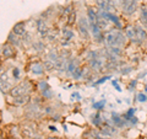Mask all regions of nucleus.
Instances as JSON below:
<instances>
[{"mask_svg": "<svg viewBox=\"0 0 147 139\" xmlns=\"http://www.w3.org/2000/svg\"><path fill=\"white\" fill-rule=\"evenodd\" d=\"M102 16H104L105 18H109V20L112 21L113 24H115L117 26L120 27V21H119V17L118 16L113 15V14H110V12H102Z\"/></svg>", "mask_w": 147, "mask_h": 139, "instance_id": "nucleus-1", "label": "nucleus"}, {"mask_svg": "<svg viewBox=\"0 0 147 139\" xmlns=\"http://www.w3.org/2000/svg\"><path fill=\"white\" fill-rule=\"evenodd\" d=\"M13 32L16 35H24L25 33V22H18L13 26Z\"/></svg>", "mask_w": 147, "mask_h": 139, "instance_id": "nucleus-2", "label": "nucleus"}, {"mask_svg": "<svg viewBox=\"0 0 147 139\" xmlns=\"http://www.w3.org/2000/svg\"><path fill=\"white\" fill-rule=\"evenodd\" d=\"M105 102H107L105 100H100V101H98V102H93L92 107H93L94 110H97V111H100V110H103Z\"/></svg>", "mask_w": 147, "mask_h": 139, "instance_id": "nucleus-3", "label": "nucleus"}, {"mask_svg": "<svg viewBox=\"0 0 147 139\" xmlns=\"http://www.w3.org/2000/svg\"><path fill=\"white\" fill-rule=\"evenodd\" d=\"M135 108H130V110H129L127 111V112L125 113V114H124V117H125V119H131L132 117H134V113H135Z\"/></svg>", "mask_w": 147, "mask_h": 139, "instance_id": "nucleus-4", "label": "nucleus"}, {"mask_svg": "<svg viewBox=\"0 0 147 139\" xmlns=\"http://www.w3.org/2000/svg\"><path fill=\"white\" fill-rule=\"evenodd\" d=\"M137 100H139L140 102H145V101H147V96H146L145 94H142V92H141V94L137 95Z\"/></svg>", "mask_w": 147, "mask_h": 139, "instance_id": "nucleus-5", "label": "nucleus"}, {"mask_svg": "<svg viewBox=\"0 0 147 139\" xmlns=\"http://www.w3.org/2000/svg\"><path fill=\"white\" fill-rule=\"evenodd\" d=\"M108 79H110V76H103V78H100L99 80L96 81V84H97V85H99V84H103V82H105V81L108 80Z\"/></svg>", "mask_w": 147, "mask_h": 139, "instance_id": "nucleus-6", "label": "nucleus"}, {"mask_svg": "<svg viewBox=\"0 0 147 139\" xmlns=\"http://www.w3.org/2000/svg\"><path fill=\"white\" fill-rule=\"evenodd\" d=\"M112 84H113L114 87H115V90H117V91H121V87L119 86V84H118V81H117V80H113V81H112Z\"/></svg>", "mask_w": 147, "mask_h": 139, "instance_id": "nucleus-7", "label": "nucleus"}, {"mask_svg": "<svg viewBox=\"0 0 147 139\" xmlns=\"http://www.w3.org/2000/svg\"><path fill=\"white\" fill-rule=\"evenodd\" d=\"M18 76H20V70H18L17 68H15V69H13V78L18 79Z\"/></svg>", "mask_w": 147, "mask_h": 139, "instance_id": "nucleus-8", "label": "nucleus"}, {"mask_svg": "<svg viewBox=\"0 0 147 139\" xmlns=\"http://www.w3.org/2000/svg\"><path fill=\"white\" fill-rule=\"evenodd\" d=\"M130 85H131V87H134V86L136 85V80H134V81H132V82H131V84H130Z\"/></svg>", "mask_w": 147, "mask_h": 139, "instance_id": "nucleus-9", "label": "nucleus"}, {"mask_svg": "<svg viewBox=\"0 0 147 139\" xmlns=\"http://www.w3.org/2000/svg\"><path fill=\"white\" fill-rule=\"evenodd\" d=\"M145 90H146V91H147V84H146V86H145Z\"/></svg>", "mask_w": 147, "mask_h": 139, "instance_id": "nucleus-10", "label": "nucleus"}]
</instances>
